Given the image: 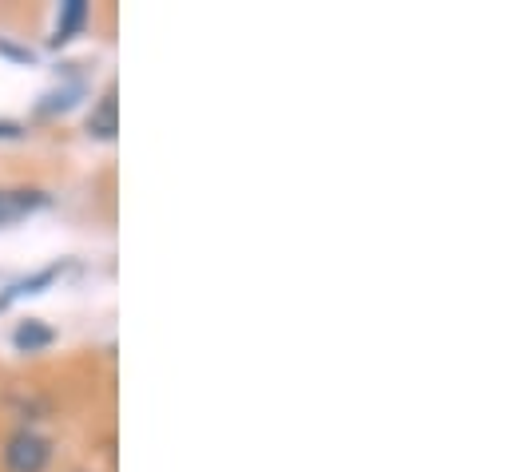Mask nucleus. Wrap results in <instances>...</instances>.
<instances>
[{
  "instance_id": "1",
  "label": "nucleus",
  "mask_w": 512,
  "mask_h": 472,
  "mask_svg": "<svg viewBox=\"0 0 512 472\" xmlns=\"http://www.w3.org/2000/svg\"><path fill=\"white\" fill-rule=\"evenodd\" d=\"M52 441L44 433H36L32 425H20L8 433L4 441V453H0V465L4 472H48L52 465Z\"/></svg>"
},
{
  "instance_id": "2",
  "label": "nucleus",
  "mask_w": 512,
  "mask_h": 472,
  "mask_svg": "<svg viewBox=\"0 0 512 472\" xmlns=\"http://www.w3.org/2000/svg\"><path fill=\"white\" fill-rule=\"evenodd\" d=\"M44 203H48V195L36 191V187H0V227L24 219L32 211H40Z\"/></svg>"
},
{
  "instance_id": "3",
  "label": "nucleus",
  "mask_w": 512,
  "mask_h": 472,
  "mask_svg": "<svg viewBox=\"0 0 512 472\" xmlns=\"http://www.w3.org/2000/svg\"><path fill=\"white\" fill-rule=\"evenodd\" d=\"M116 131H120V104H116V84H112L88 116V135L92 139H116Z\"/></svg>"
},
{
  "instance_id": "4",
  "label": "nucleus",
  "mask_w": 512,
  "mask_h": 472,
  "mask_svg": "<svg viewBox=\"0 0 512 472\" xmlns=\"http://www.w3.org/2000/svg\"><path fill=\"white\" fill-rule=\"evenodd\" d=\"M52 342H56V330L44 326L40 318H28V322H20V326L12 330V346H16L20 354H40V350H48Z\"/></svg>"
},
{
  "instance_id": "5",
  "label": "nucleus",
  "mask_w": 512,
  "mask_h": 472,
  "mask_svg": "<svg viewBox=\"0 0 512 472\" xmlns=\"http://www.w3.org/2000/svg\"><path fill=\"white\" fill-rule=\"evenodd\" d=\"M88 24V4L84 0H68L60 4V20H56V32H52V44H68L76 40V32Z\"/></svg>"
},
{
  "instance_id": "6",
  "label": "nucleus",
  "mask_w": 512,
  "mask_h": 472,
  "mask_svg": "<svg viewBox=\"0 0 512 472\" xmlns=\"http://www.w3.org/2000/svg\"><path fill=\"white\" fill-rule=\"evenodd\" d=\"M60 278V266H44V270H36V274H28V278H20V282H12V290L0 298V306H8L12 298H24V294H40L44 286H52Z\"/></svg>"
},
{
  "instance_id": "7",
  "label": "nucleus",
  "mask_w": 512,
  "mask_h": 472,
  "mask_svg": "<svg viewBox=\"0 0 512 472\" xmlns=\"http://www.w3.org/2000/svg\"><path fill=\"white\" fill-rule=\"evenodd\" d=\"M0 52H4V56H12V60H20V64H32V60H36V52H32V48H12L8 40H0Z\"/></svg>"
},
{
  "instance_id": "8",
  "label": "nucleus",
  "mask_w": 512,
  "mask_h": 472,
  "mask_svg": "<svg viewBox=\"0 0 512 472\" xmlns=\"http://www.w3.org/2000/svg\"><path fill=\"white\" fill-rule=\"evenodd\" d=\"M20 135H24V127H20V123L0 119V139H20Z\"/></svg>"
}]
</instances>
